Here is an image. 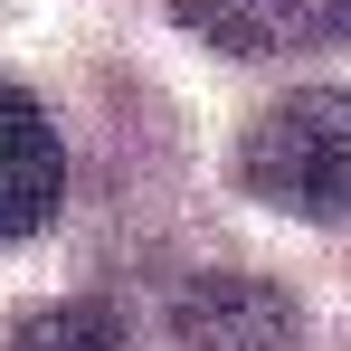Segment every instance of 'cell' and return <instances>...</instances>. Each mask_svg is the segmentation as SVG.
<instances>
[{
  "instance_id": "obj_2",
  "label": "cell",
  "mask_w": 351,
  "mask_h": 351,
  "mask_svg": "<svg viewBox=\"0 0 351 351\" xmlns=\"http://www.w3.org/2000/svg\"><path fill=\"white\" fill-rule=\"evenodd\" d=\"M171 351H304V313L266 276H190L171 294Z\"/></svg>"
},
{
  "instance_id": "obj_4",
  "label": "cell",
  "mask_w": 351,
  "mask_h": 351,
  "mask_svg": "<svg viewBox=\"0 0 351 351\" xmlns=\"http://www.w3.org/2000/svg\"><path fill=\"white\" fill-rule=\"evenodd\" d=\"M66 199V143L19 86H0V247L38 237Z\"/></svg>"
},
{
  "instance_id": "obj_3",
  "label": "cell",
  "mask_w": 351,
  "mask_h": 351,
  "mask_svg": "<svg viewBox=\"0 0 351 351\" xmlns=\"http://www.w3.org/2000/svg\"><path fill=\"white\" fill-rule=\"evenodd\" d=\"M171 19L219 58H304L351 38V0H171Z\"/></svg>"
},
{
  "instance_id": "obj_5",
  "label": "cell",
  "mask_w": 351,
  "mask_h": 351,
  "mask_svg": "<svg viewBox=\"0 0 351 351\" xmlns=\"http://www.w3.org/2000/svg\"><path fill=\"white\" fill-rule=\"evenodd\" d=\"M0 351H123V332L105 304H38L0 332Z\"/></svg>"
},
{
  "instance_id": "obj_1",
  "label": "cell",
  "mask_w": 351,
  "mask_h": 351,
  "mask_svg": "<svg viewBox=\"0 0 351 351\" xmlns=\"http://www.w3.org/2000/svg\"><path fill=\"white\" fill-rule=\"evenodd\" d=\"M237 190L285 219H351V86H294L237 133Z\"/></svg>"
}]
</instances>
